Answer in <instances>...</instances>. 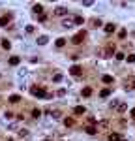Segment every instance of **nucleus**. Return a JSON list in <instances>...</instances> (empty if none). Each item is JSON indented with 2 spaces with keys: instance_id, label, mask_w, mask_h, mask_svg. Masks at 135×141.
<instances>
[{
  "instance_id": "1",
  "label": "nucleus",
  "mask_w": 135,
  "mask_h": 141,
  "mask_svg": "<svg viewBox=\"0 0 135 141\" xmlns=\"http://www.w3.org/2000/svg\"><path fill=\"white\" fill-rule=\"evenodd\" d=\"M30 92H32L34 96H38V98H45V96H47L45 89H40V87H32V89H30Z\"/></svg>"
},
{
  "instance_id": "2",
  "label": "nucleus",
  "mask_w": 135,
  "mask_h": 141,
  "mask_svg": "<svg viewBox=\"0 0 135 141\" xmlns=\"http://www.w3.org/2000/svg\"><path fill=\"white\" fill-rule=\"evenodd\" d=\"M11 17H13L11 13H4V15L0 17V26H8V23L11 21Z\"/></svg>"
},
{
  "instance_id": "3",
  "label": "nucleus",
  "mask_w": 135,
  "mask_h": 141,
  "mask_svg": "<svg viewBox=\"0 0 135 141\" xmlns=\"http://www.w3.org/2000/svg\"><path fill=\"white\" fill-rule=\"evenodd\" d=\"M85 38H86V32L83 30V32H79V34H75V36H73V40H71V41H73V43H81V41L85 40Z\"/></svg>"
},
{
  "instance_id": "4",
  "label": "nucleus",
  "mask_w": 135,
  "mask_h": 141,
  "mask_svg": "<svg viewBox=\"0 0 135 141\" xmlns=\"http://www.w3.org/2000/svg\"><path fill=\"white\" fill-rule=\"evenodd\" d=\"M68 13V8H64V6H58V8H55V15H66Z\"/></svg>"
},
{
  "instance_id": "5",
  "label": "nucleus",
  "mask_w": 135,
  "mask_h": 141,
  "mask_svg": "<svg viewBox=\"0 0 135 141\" xmlns=\"http://www.w3.org/2000/svg\"><path fill=\"white\" fill-rule=\"evenodd\" d=\"M71 75H77V77H79L81 74H83V70H81V66H71Z\"/></svg>"
},
{
  "instance_id": "6",
  "label": "nucleus",
  "mask_w": 135,
  "mask_h": 141,
  "mask_svg": "<svg viewBox=\"0 0 135 141\" xmlns=\"http://www.w3.org/2000/svg\"><path fill=\"white\" fill-rule=\"evenodd\" d=\"M19 100H21V96H19V94H11V96L8 98V102H9V104H17Z\"/></svg>"
},
{
  "instance_id": "7",
  "label": "nucleus",
  "mask_w": 135,
  "mask_h": 141,
  "mask_svg": "<svg viewBox=\"0 0 135 141\" xmlns=\"http://www.w3.org/2000/svg\"><path fill=\"white\" fill-rule=\"evenodd\" d=\"M34 13H40V15H43V6H41V4H34Z\"/></svg>"
},
{
  "instance_id": "8",
  "label": "nucleus",
  "mask_w": 135,
  "mask_h": 141,
  "mask_svg": "<svg viewBox=\"0 0 135 141\" xmlns=\"http://www.w3.org/2000/svg\"><path fill=\"white\" fill-rule=\"evenodd\" d=\"M19 62H21V58H19V57H9V66H17Z\"/></svg>"
},
{
  "instance_id": "9",
  "label": "nucleus",
  "mask_w": 135,
  "mask_h": 141,
  "mask_svg": "<svg viewBox=\"0 0 135 141\" xmlns=\"http://www.w3.org/2000/svg\"><path fill=\"white\" fill-rule=\"evenodd\" d=\"M73 113H75V115H83V113H86V109L83 107V105H77V107L73 109Z\"/></svg>"
},
{
  "instance_id": "10",
  "label": "nucleus",
  "mask_w": 135,
  "mask_h": 141,
  "mask_svg": "<svg viewBox=\"0 0 135 141\" xmlns=\"http://www.w3.org/2000/svg\"><path fill=\"white\" fill-rule=\"evenodd\" d=\"M62 25H64V28L73 26V19H64V21H62Z\"/></svg>"
},
{
  "instance_id": "11",
  "label": "nucleus",
  "mask_w": 135,
  "mask_h": 141,
  "mask_svg": "<svg viewBox=\"0 0 135 141\" xmlns=\"http://www.w3.org/2000/svg\"><path fill=\"white\" fill-rule=\"evenodd\" d=\"M47 41H49V38H47V36H40V38H38V45H45Z\"/></svg>"
},
{
  "instance_id": "12",
  "label": "nucleus",
  "mask_w": 135,
  "mask_h": 141,
  "mask_svg": "<svg viewBox=\"0 0 135 141\" xmlns=\"http://www.w3.org/2000/svg\"><path fill=\"white\" fill-rule=\"evenodd\" d=\"M81 94H83L85 98H88V96L92 94V89H90V87H85V89H83V92H81Z\"/></svg>"
},
{
  "instance_id": "13",
  "label": "nucleus",
  "mask_w": 135,
  "mask_h": 141,
  "mask_svg": "<svg viewBox=\"0 0 135 141\" xmlns=\"http://www.w3.org/2000/svg\"><path fill=\"white\" fill-rule=\"evenodd\" d=\"M64 124L68 126V128H71V126H73V124H75V120H73V119H71V117H68V119H64Z\"/></svg>"
},
{
  "instance_id": "14",
  "label": "nucleus",
  "mask_w": 135,
  "mask_h": 141,
  "mask_svg": "<svg viewBox=\"0 0 135 141\" xmlns=\"http://www.w3.org/2000/svg\"><path fill=\"white\" fill-rule=\"evenodd\" d=\"M109 94H111V90H109V89H103V90L99 92V96H101V98H107Z\"/></svg>"
},
{
  "instance_id": "15",
  "label": "nucleus",
  "mask_w": 135,
  "mask_h": 141,
  "mask_svg": "<svg viewBox=\"0 0 135 141\" xmlns=\"http://www.w3.org/2000/svg\"><path fill=\"white\" fill-rule=\"evenodd\" d=\"M2 47H4L6 51H9V47H11V43H9L8 40H2Z\"/></svg>"
},
{
  "instance_id": "16",
  "label": "nucleus",
  "mask_w": 135,
  "mask_h": 141,
  "mask_svg": "<svg viewBox=\"0 0 135 141\" xmlns=\"http://www.w3.org/2000/svg\"><path fill=\"white\" fill-rule=\"evenodd\" d=\"M109 139H111V141H122L118 134H111V135H109Z\"/></svg>"
},
{
  "instance_id": "17",
  "label": "nucleus",
  "mask_w": 135,
  "mask_h": 141,
  "mask_svg": "<svg viewBox=\"0 0 135 141\" xmlns=\"http://www.w3.org/2000/svg\"><path fill=\"white\" fill-rule=\"evenodd\" d=\"M26 135H28V130H25V128L19 130V137H26Z\"/></svg>"
},
{
  "instance_id": "18",
  "label": "nucleus",
  "mask_w": 135,
  "mask_h": 141,
  "mask_svg": "<svg viewBox=\"0 0 135 141\" xmlns=\"http://www.w3.org/2000/svg\"><path fill=\"white\" fill-rule=\"evenodd\" d=\"M66 45V40L64 38H60V40H56V47H64Z\"/></svg>"
},
{
  "instance_id": "19",
  "label": "nucleus",
  "mask_w": 135,
  "mask_h": 141,
  "mask_svg": "<svg viewBox=\"0 0 135 141\" xmlns=\"http://www.w3.org/2000/svg\"><path fill=\"white\" fill-rule=\"evenodd\" d=\"M113 51H114V47H113V45H109V47H107V51H105V55L111 57V55H113Z\"/></svg>"
},
{
  "instance_id": "20",
  "label": "nucleus",
  "mask_w": 135,
  "mask_h": 141,
  "mask_svg": "<svg viewBox=\"0 0 135 141\" xmlns=\"http://www.w3.org/2000/svg\"><path fill=\"white\" fill-rule=\"evenodd\" d=\"M53 81H55V83H58V81H62V74H55V77H53Z\"/></svg>"
},
{
  "instance_id": "21",
  "label": "nucleus",
  "mask_w": 135,
  "mask_h": 141,
  "mask_svg": "<svg viewBox=\"0 0 135 141\" xmlns=\"http://www.w3.org/2000/svg\"><path fill=\"white\" fill-rule=\"evenodd\" d=\"M73 25H83V17H75L73 19Z\"/></svg>"
},
{
  "instance_id": "22",
  "label": "nucleus",
  "mask_w": 135,
  "mask_h": 141,
  "mask_svg": "<svg viewBox=\"0 0 135 141\" xmlns=\"http://www.w3.org/2000/svg\"><path fill=\"white\" fill-rule=\"evenodd\" d=\"M103 83H113V77L111 75H103Z\"/></svg>"
},
{
  "instance_id": "23",
  "label": "nucleus",
  "mask_w": 135,
  "mask_h": 141,
  "mask_svg": "<svg viewBox=\"0 0 135 141\" xmlns=\"http://www.w3.org/2000/svg\"><path fill=\"white\" fill-rule=\"evenodd\" d=\"M40 115H41V111H40V109H34V111H32V117H34V119H38Z\"/></svg>"
},
{
  "instance_id": "24",
  "label": "nucleus",
  "mask_w": 135,
  "mask_h": 141,
  "mask_svg": "<svg viewBox=\"0 0 135 141\" xmlns=\"http://www.w3.org/2000/svg\"><path fill=\"white\" fill-rule=\"evenodd\" d=\"M86 132H88V134H96V128H94V126H86Z\"/></svg>"
},
{
  "instance_id": "25",
  "label": "nucleus",
  "mask_w": 135,
  "mask_h": 141,
  "mask_svg": "<svg viewBox=\"0 0 135 141\" xmlns=\"http://www.w3.org/2000/svg\"><path fill=\"white\" fill-rule=\"evenodd\" d=\"M114 30V25H107L105 26V32H113Z\"/></svg>"
},
{
  "instance_id": "26",
  "label": "nucleus",
  "mask_w": 135,
  "mask_h": 141,
  "mask_svg": "<svg viewBox=\"0 0 135 141\" xmlns=\"http://www.w3.org/2000/svg\"><path fill=\"white\" fill-rule=\"evenodd\" d=\"M26 75V70L25 68H21V70H19V77H25Z\"/></svg>"
},
{
  "instance_id": "27",
  "label": "nucleus",
  "mask_w": 135,
  "mask_h": 141,
  "mask_svg": "<svg viewBox=\"0 0 135 141\" xmlns=\"http://www.w3.org/2000/svg\"><path fill=\"white\" fill-rule=\"evenodd\" d=\"M131 117H133V119H135V109H131Z\"/></svg>"
},
{
  "instance_id": "28",
  "label": "nucleus",
  "mask_w": 135,
  "mask_h": 141,
  "mask_svg": "<svg viewBox=\"0 0 135 141\" xmlns=\"http://www.w3.org/2000/svg\"><path fill=\"white\" fill-rule=\"evenodd\" d=\"M43 141H49V139H43Z\"/></svg>"
},
{
  "instance_id": "29",
  "label": "nucleus",
  "mask_w": 135,
  "mask_h": 141,
  "mask_svg": "<svg viewBox=\"0 0 135 141\" xmlns=\"http://www.w3.org/2000/svg\"><path fill=\"white\" fill-rule=\"evenodd\" d=\"M8 141H13V139H8Z\"/></svg>"
}]
</instances>
